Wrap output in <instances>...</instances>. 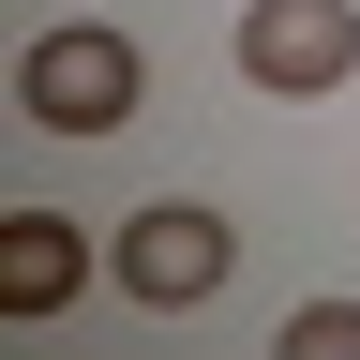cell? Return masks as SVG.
Segmentation results:
<instances>
[{
    "label": "cell",
    "mask_w": 360,
    "mask_h": 360,
    "mask_svg": "<svg viewBox=\"0 0 360 360\" xmlns=\"http://www.w3.org/2000/svg\"><path fill=\"white\" fill-rule=\"evenodd\" d=\"M285 345H300V360H360V300H300Z\"/></svg>",
    "instance_id": "cell-5"
},
{
    "label": "cell",
    "mask_w": 360,
    "mask_h": 360,
    "mask_svg": "<svg viewBox=\"0 0 360 360\" xmlns=\"http://www.w3.org/2000/svg\"><path fill=\"white\" fill-rule=\"evenodd\" d=\"M135 90H150V60H135V30H30V60H15V105L45 135H120L135 120Z\"/></svg>",
    "instance_id": "cell-1"
},
{
    "label": "cell",
    "mask_w": 360,
    "mask_h": 360,
    "mask_svg": "<svg viewBox=\"0 0 360 360\" xmlns=\"http://www.w3.org/2000/svg\"><path fill=\"white\" fill-rule=\"evenodd\" d=\"M75 285H90V240L60 210H15V225H0V315H60Z\"/></svg>",
    "instance_id": "cell-4"
},
{
    "label": "cell",
    "mask_w": 360,
    "mask_h": 360,
    "mask_svg": "<svg viewBox=\"0 0 360 360\" xmlns=\"http://www.w3.org/2000/svg\"><path fill=\"white\" fill-rule=\"evenodd\" d=\"M240 75L255 90H345L360 75V0H255L240 15Z\"/></svg>",
    "instance_id": "cell-2"
},
{
    "label": "cell",
    "mask_w": 360,
    "mask_h": 360,
    "mask_svg": "<svg viewBox=\"0 0 360 360\" xmlns=\"http://www.w3.org/2000/svg\"><path fill=\"white\" fill-rule=\"evenodd\" d=\"M210 285H225V225H210L195 195H165V210L120 225V300H165V315H180V300H210Z\"/></svg>",
    "instance_id": "cell-3"
}]
</instances>
